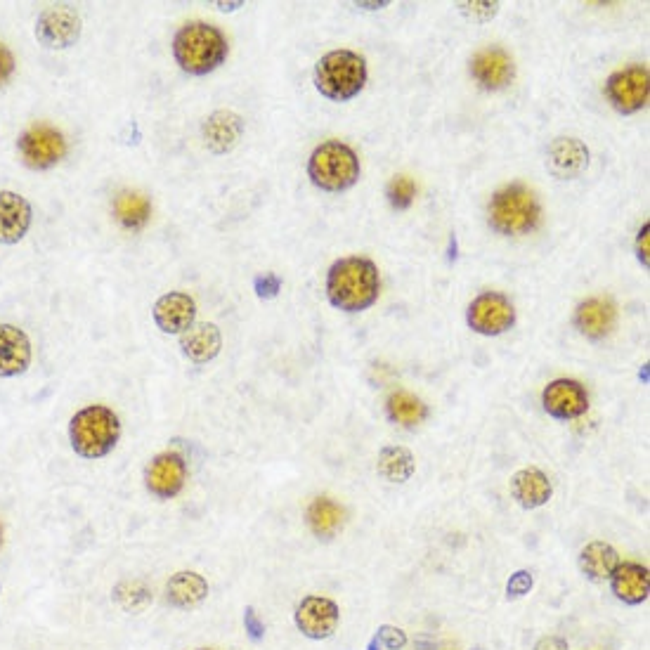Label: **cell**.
<instances>
[{"label":"cell","mask_w":650,"mask_h":650,"mask_svg":"<svg viewBox=\"0 0 650 650\" xmlns=\"http://www.w3.org/2000/svg\"><path fill=\"white\" fill-rule=\"evenodd\" d=\"M381 277L374 260L348 256L336 260L327 272V298L343 312H362L379 298Z\"/></svg>","instance_id":"6da1fadb"},{"label":"cell","mask_w":650,"mask_h":650,"mask_svg":"<svg viewBox=\"0 0 650 650\" xmlns=\"http://www.w3.org/2000/svg\"><path fill=\"white\" fill-rule=\"evenodd\" d=\"M227 38L218 26L206 22L185 24L173 38V57L182 71L206 76L216 71L227 57Z\"/></svg>","instance_id":"7a4b0ae2"},{"label":"cell","mask_w":650,"mask_h":650,"mask_svg":"<svg viewBox=\"0 0 650 650\" xmlns=\"http://www.w3.org/2000/svg\"><path fill=\"white\" fill-rule=\"evenodd\" d=\"M121 438V421L114 409L88 405L71 416L69 440L78 457L102 459L114 450Z\"/></svg>","instance_id":"3957f363"},{"label":"cell","mask_w":650,"mask_h":650,"mask_svg":"<svg viewBox=\"0 0 650 650\" xmlns=\"http://www.w3.org/2000/svg\"><path fill=\"white\" fill-rule=\"evenodd\" d=\"M367 83V62L353 50H334L315 64V86L327 100L348 102Z\"/></svg>","instance_id":"277c9868"},{"label":"cell","mask_w":650,"mask_h":650,"mask_svg":"<svg viewBox=\"0 0 650 650\" xmlns=\"http://www.w3.org/2000/svg\"><path fill=\"white\" fill-rule=\"evenodd\" d=\"M308 178L324 192H346L360 180V159L346 142H322L308 159Z\"/></svg>","instance_id":"5b68a950"},{"label":"cell","mask_w":650,"mask_h":650,"mask_svg":"<svg viewBox=\"0 0 650 650\" xmlns=\"http://www.w3.org/2000/svg\"><path fill=\"white\" fill-rule=\"evenodd\" d=\"M542 218V206L530 187L513 182L494 194L490 201V225L494 232L506 234H528L537 230Z\"/></svg>","instance_id":"8992f818"},{"label":"cell","mask_w":650,"mask_h":650,"mask_svg":"<svg viewBox=\"0 0 650 650\" xmlns=\"http://www.w3.org/2000/svg\"><path fill=\"white\" fill-rule=\"evenodd\" d=\"M17 149L22 161L34 171H45L67 156V140L57 128L48 123H36V126L26 128L17 140Z\"/></svg>","instance_id":"52a82bcc"},{"label":"cell","mask_w":650,"mask_h":650,"mask_svg":"<svg viewBox=\"0 0 650 650\" xmlns=\"http://www.w3.org/2000/svg\"><path fill=\"white\" fill-rule=\"evenodd\" d=\"M466 322L476 334L502 336L516 324V308L499 291H485L468 305Z\"/></svg>","instance_id":"ba28073f"},{"label":"cell","mask_w":650,"mask_h":650,"mask_svg":"<svg viewBox=\"0 0 650 650\" xmlns=\"http://www.w3.org/2000/svg\"><path fill=\"white\" fill-rule=\"evenodd\" d=\"M606 97L620 114H636L648 102V69L641 64L615 71L606 81Z\"/></svg>","instance_id":"9c48e42d"},{"label":"cell","mask_w":650,"mask_h":650,"mask_svg":"<svg viewBox=\"0 0 650 650\" xmlns=\"http://www.w3.org/2000/svg\"><path fill=\"white\" fill-rule=\"evenodd\" d=\"M36 38L50 50H67L81 38V17L69 5H50L36 19Z\"/></svg>","instance_id":"30bf717a"},{"label":"cell","mask_w":650,"mask_h":650,"mask_svg":"<svg viewBox=\"0 0 650 650\" xmlns=\"http://www.w3.org/2000/svg\"><path fill=\"white\" fill-rule=\"evenodd\" d=\"M338 620H341V610L327 596H305L294 613L298 632L312 641H324L334 636Z\"/></svg>","instance_id":"8fae6325"},{"label":"cell","mask_w":650,"mask_h":650,"mask_svg":"<svg viewBox=\"0 0 650 650\" xmlns=\"http://www.w3.org/2000/svg\"><path fill=\"white\" fill-rule=\"evenodd\" d=\"M187 480L185 457L178 452H161L145 468V487L156 499L178 497Z\"/></svg>","instance_id":"7c38bea8"},{"label":"cell","mask_w":650,"mask_h":650,"mask_svg":"<svg viewBox=\"0 0 650 650\" xmlns=\"http://www.w3.org/2000/svg\"><path fill=\"white\" fill-rule=\"evenodd\" d=\"M542 405L546 414L554 419L568 421L577 419L589 409V395L580 381L575 379H556L544 388Z\"/></svg>","instance_id":"4fadbf2b"},{"label":"cell","mask_w":650,"mask_h":650,"mask_svg":"<svg viewBox=\"0 0 650 650\" xmlns=\"http://www.w3.org/2000/svg\"><path fill=\"white\" fill-rule=\"evenodd\" d=\"M471 74L483 90H502L516 78V64L502 48H483L473 55Z\"/></svg>","instance_id":"5bb4252c"},{"label":"cell","mask_w":650,"mask_h":650,"mask_svg":"<svg viewBox=\"0 0 650 650\" xmlns=\"http://www.w3.org/2000/svg\"><path fill=\"white\" fill-rule=\"evenodd\" d=\"M152 317L156 327L164 334H185L194 324V317H197V303H194L192 296L171 291V294L161 296L154 303Z\"/></svg>","instance_id":"9a60e30c"},{"label":"cell","mask_w":650,"mask_h":650,"mask_svg":"<svg viewBox=\"0 0 650 650\" xmlns=\"http://www.w3.org/2000/svg\"><path fill=\"white\" fill-rule=\"evenodd\" d=\"M617 324V308L615 303L606 296L587 298L577 305L575 310V327L580 329L582 336L591 341H601L606 338Z\"/></svg>","instance_id":"2e32d148"},{"label":"cell","mask_w":650,"mask_h":650,"mask_svg":"<svg viewBox=\"0 0 650 650\" xmlns=\"http://www.w3.org/2000/svg\"><path fill=\"white\" fill-rule=\"evenodd\" d=\"M34 211L31 204L17 192H0V244L22 242L29 232Z\"/></svg>","instance_id":"e0dca14e"},{"label":"cell","mask_w":650,"mask_h":650,"mask_svg":"<svg viewBox=\"0 0 650 650\" xmlns=\"http://www.w3.org/2000/svg\"><path fill=\"white\" fill-rule=\"evenodd\" d=\"M31 364V341L15 324H0V379L19 376Z\"/></svg>","instance_id":"ac0fdd59"},{"label":"cell","mask_w":650,"mask_h":650,"mask_svg":"<svg viewBox=\"0 0 650 650\" xmlns=\"http://www.w3.org/2000/svg\"><path fill=\"white\" fill-rule=\"evenodd\" d=\"M610 589L624 606H641L650 594V572L641 563H620L610 575Z\"/></svg>","instance_id":"d6986e66"},{"label":"cell","mask_w":650,"mask_h":650,"mask_svg":"<svg viewBox=\"0 0 650 650\" xmlns=\"http://www.w3.org/2000/svg\"><path fill=\"white\" fill-rule=\"evenodd\" d=\"M511 494L523 509H539V506L549 504L554 485L539 468H520L511 478Z\"/></svg>","instance_id":"ffe728a7"},{"label":"cell","mask_w":650,"mask_h":650,"mask_svg":"<svg viewBox=\"0 0 650 650\" xmlns=\"http://www.w3.org/2000/svg\"><path fill=\"white\" fill-rule=\"evenodd\" d=\"M180 348L187 360H192L194 364H206L218 357L220 348H223V336H220L216 324L211 322L192 324L185 334H180Z\"/></svg>","instance_id":"44dd1931"},{"label":"cell","mask_w":650,"mask_h":650,"mask_svg":"<svg viewBox=\"0 0 650 650\" xmlns=\"http://www.w3.org/2000/svg\"><path fill=\"white\" fill-rule=\"evenodd\" d=\"M589 149L575 138H558L549 147V168L558 178L570 180L587 171Z\"/></svg>","instance_id":"7402d4cb"},{"label":"cell","mask_w":650,"mask_h":650,"mask_svg":"<svg viewBox=\"0 0 650 650\" xmlns=\"http://www.w3.org/2000/svg\"><path fill=\"white\" fill-rule=\"evenodd\" d=\"M244 121L242 116L234 112H216L211 114L204 123V140L206 147L213 154H225L242 140Z\"/></svg>","instance_id":"603a6c76"},{"label":"cell","mask_w":650,"mask_h":650,"mask_svg":"<svg viewBox=\"0 0 650 650\" xmlns=\"http://www.w3.org/2000/svg\"><path fill=\"white\" fill-rule=\"evenodd\" d=\"M305 523H308V528L317 539L329 542V539H334L338 532L343 530V525H346V509L331 497H317L312 499V504L308 506Z\"/></svg>","instance_id":"cb8c5ba5"},{"label":"cell","mask_w":650,"mask_h":650,"mask_svg":"<svg viewBox=\"0 0 650 650\" xmlns=\"http://www.w3.org/2000/svg\"><path fill=\"white\" fill-rule=\"evenodd\" d=\"M208 596V582L204 575L192 570L175 572V575L166 584V601L178 610H190L199 606L201 601Z\"/></svg>","instance_id":"d4e9b609"},{"label":"cell","mask_w":650,"mask_h":650,"mask_svg":"<svg viewBox=\"0 0 650 650\" xmlns=\"http://www.w3.org/2000/svg\"><path fill=\"white\" fill-rule=\"evenodd\" d=\"M617 565H620V556L606 542H591L580 554V570L591 582H608Z\"/></svg>","instance_id":"484cf974"},{"label":"cell","mask_w":650,"mask_h":650,"mask_svg":"<svg viewBox=\"0 0 650 650\" xmlns=\"http://www.w3.org/2000/svg\"><path fill=\"white\" fill-rule=\"evenodd\" d=\"M114 216L126 230H142L152 216V204L142 192L123 190L114 199Z\"/></svg>","instance_id":"4316f807"},{"label":"cell","mask_w":650,"mask_h":650,"mask_svg":"<svg viewBox=\"0 0 650 650\" xmlns=\"http://www.w3.org/2000/svg\"><path fill=\"white\" fill-rule=\"evenodd\" d=\"M386 409H388L390 421H395V424H400L405 428H414V426L424 424L426 416H428V407L424 405V402L416 398V395L407 393V390H395V393H390Z\"/></svg>","instance_id":"83f0119b"},{"label":"cell","mask_w":650,"mask_h":650,"mask_svg":"<svg viewBox=\"0 0 650 650\" xmlns=\"http://www.w3.org/2000/svg\"><path fill=\"white\" fill-rule=\"evenodd\" d=\"M379 476L386 478L388 483H407L414 476V457L407 447L388 445L379 452Z\"/></svg>","instance_id":"f1b7e54d"},{"label":"cell","mask_w":650,"mask_h":650,"mask_svg":"<svg viewBox=\"0 0 650 650\" xmlns=\"http://www.w3.org/2000/svg\"><path fill=\"white\" fill-rule=\"evenodd\" d=\"M386 197L390 201V206L398 208V211H405V208L414 204L416 182L409 178V175H395V178L388 182Z\"/></svg>","instance_id":"f546056e"},{"label":"cell","mask_w":650,"mask_h":650,"mask_svg":"<svg viewBox=\"0 0 650 650\" xmlns=\"http://www.w3.org/2000/svg\"><path fill=\"white\" fill-rule=\"evenodd\" d=\"M123 584H126V589L130 591V594H123V591H119V589L114 591V598L119 601V606L130 610V613L145 608L149 603V598H152V596H149V591L142 587L140 582H123Z\"/></svg>","instance_id":"4dcf8cb0"},{"label":"cell","mask_w":650,"mask_h":650,"mask_svg":"<svg viewBox=\"0 0 650 650\" xmlns=\"http://www.w3.org/2000/svg\"><path fill=\"white\" fill-rule=\"evenodd\" d=\"M532 587H535V577H532L530 570H518L513 572L506 582V596L509 598H523L528 596Z\"/></svg>","instance_id":"1f68e13d"},{"label":"cell","mask_w":650,"mask_h":650,"mask_svg":"<svg viewBox=\"0 0 650 650\" xmlns=\"http://www.w3.org/2000/svg\"><path fill=\"white\" fill-rule=\"evenodd\" d=\"M376 641L381 643V648L402 650L407 646V634L400 627H393V624H381L379 632H376Z\"/></svg>","instance_id":"d6a6232c"},{"label":"cell","mask_w":650,"mask_h":650,"mask_svg":"<svg viewBox=\"0 0 650 650\" xmlns=\"http://www.w3.org/2000/svg\"><path fill=\"white\" fill-rule=\"evenodd\" d=\"M459 12L473 22H487L499 12V3H459Z\"/></svg>","instance_id":"836d02e7"},{"label":"cell","mask_w":650,"mask_h":650,"mask_svg":"<svg viewBox=\"0 0 650 650\" xmlns=\"http://www.w3.org/2000/svg\"><path fill=\"white\" fill-rule=\"evenodd\" d=\"M244 629L253 643H260L265 639V622L260 620V615L253 606L244 608Z\"/></svg>","instance_id":"e575fe53"},{"label":"cell","mask_w":650,"mask_h":650,"mask_svg":"<svg viewBox=\"0 0 650 650\" xmlns=\"http://www.w3.org/2000/svg\"><path fill=\"white\" fill-rule=\"evenodd\" d=\"M253 286H256L258 298H275L279 294V289H282V279H279L275 272H265V275L256 277Z\"/></svg>","instance_id":"d590c367"},{"label":"cell","mask_w":650,"mask_h":650,"mask_svg":"<svg viewBox=\"0 0 650 650\" xmlns=\"http://www.w3.org/2000/svg\"><path fill=\"white\" fill-rule=\"evenodd\" d=\"M12 74H15V57L5 45H0V86L8 83Z\"/></svg>","instance_id":"8d00e7d4"},{"label":"cell","mask_w":650,"mask_h":650,"mask_svg":"<svg viewBox=\"0 0 650 650\" xmlns=\"http://www.w3.org/2000/svg\"><path fill=\"white\" fill-rule=\"evenodd\" d=\"M648 239H650V223H646L639 230V237H636V256L643 263V268H648Z\"/></svg>","instance_id":"74e56055"},{"label":"cell","mask_w":650,"mask_h":650,"mask_svg":"<svg viewBox=\"0 0 650 650\" xmlns=\"http://www.w3.org/2000/svg\"><path fill=\"white\" fill-rule=\"evenodd\" d=\"M535 650H570V646L561 636H544V639L537 641Z\"/></svg>","instance_id":"f35d334b"},{"label":"cell","mask_w":650,"mask_h":650,"mask_svg":"<svg viewBox=\"0 0 650 650\" xmlns=\"http://www.w3.org/2000/svg\"><path fill=\"white\" fill-rule=\"evenodd\" d=\"M416 650H435V643L428 639H419L416 641Z\"/></svg>","instance_id":"ab89813d"},{"label":"cell","mask_w":650,"mask_h":650,"mask_svg":"<svg viewBox=\"0 0 650 650\" xmlns=\"http://www.w3.org/2000/svg\"><path fill=\"white\" fill-rule=\"evenodd\" d=\"M367 650H381V643H379V641H376V636H374V639H372V641H369V643H367Z\"/></svg>","instance_id":"60d3db41"},{"label":"cell","mask_w":650,"mask_h":650,"mask_svg":"<svg viewBox=\"0 0 650 650\" xmlns=\"http://www.w3.org/2000/svg\"><path fill=\"white\" fill-rule=\"evenodd\" d=\"M0 546H3V525H0Z\"/></svg>","instance_id":"b9f144b4"},{"label":"cell","mask_w":650,"mask_h":650,"mask_svg":"<svg viewBox=\"0 0 650 650\" xmlns=\"http://www.w3.org/2000/svg\"><path fill=\"white\" fill-rule=\"evenodd\" d=\"M197 650H211V648H197Z\"/></svg>","instance_id":"7bdbcfd3"},{"label":"cell","mask_w":650,"mask_h":650,"mask_svg":"<svg viewBox=\"0 0 650 650\" xmlns=\"http://www.w3.org/2000/svg\"><path fill=\"white\" fill-rule=\"evenodd\" d=\"M473 650H483V648H473Z\"/></svg>","instance_id":"ee69618b"},{"label":"cell","mask_w":650,"mask_h":650,"mask_svg":"<svg viewBox=\"0 0 650 650\" xmlns=\"http://www.w3.org/2000/svg\"><path fill=\"white\" fill-rule=\"evenodd\" d=\"M0 591H3V587H0Z\"/></svg>","instance_id":"f6af8a7d"}]
</instances>
